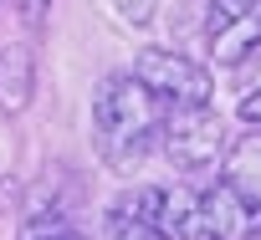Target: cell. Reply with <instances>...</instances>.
I'll return each mask as SVG.
<instances>
[{
	"mask_svg": "<svg viewBox=\"0 0 261 240\" xmlns=\"http://www.w3.org/2000/svg\"><path fill=\"white\" fill-rule=\"evenodd\" d=\"M16 11H21V21H26V26H41V21H46V11H51V0H16Z\"/></svg>",
	"mask_w": 261,
	"mask_h": 240,
	"instance_id": "obj_12",
	"label": "cell"
},
{
	"mask_svg": "<svg viewBox=\"0 0 261 240\" xmlns=\"http://www.w3.org/2000/svg\"><path fill=\"white\" fill-rule=\"evenodd\" d=\"M246 11H261V0H210V31L236 21V16H246Z\"/></svg>",
	"mask_w": 261,
	"mask_h": 240,
	"instance_id": "obj_10",
	"label": "cell"
},
{
	"mask_svg": "<svg viewBox=\"0 0 261 240\" xmlns=\"http://www.w3.org/2000/svg\"><path fill=\"white\" fill-rule=\"evenodd\" d=\"M31 97H36V56L31 46H6L0 51V107L16 117L31 107Z\"/></svg>",
	"mask_w": 261,
	"mask_h": 240,
	"instance_id": "obj_6",
	"label": "cell"
},
{
	"mask_svg": "<svg viewBox=\"0 0 261 240\" xmlns=\"http://www.w3.org/2000/svg\"><path fill=\"white\" fill-rule=\"evenodd\" d=\"M220 179L261 215V133H246L241 143L225 148V164H220Z\"/></svg>",
	"mask_w": 261,
	"mask_h": 240,
	"instance_id": "obj_5",
	"label": "cell"
},
{
	"mask_svg": "<svg viewBox=\"0 0 261 240\" xmlns=\"http://www.w3.org/2000/svg\"><path fill=\"white\" fill-rule=\"evenodd\" d=\"M251 215H256V209H251V204H246V199L220 179V184L200 189V209H195L185 240H246Z\"/></svg>",
	"mask_w": 261,
	"mask_h": 240,
	"instance_id": "obj_4",
	"label": "cell"
},
{
	"mask_svg": "<svg viewBox=\"0 0 261 240\" xmlns=\"http://www.w3.org/2000/svg\"><path fill=\"white\" fill-rule=\"evenodd\" d=\"M134 77H139L159 102H169V107H200V102L215 97V77H210L200 62H190L185 51H169V46L139 51V56H134Z\"/></svg>",
	"mask_w": 261,
	"mask_h": 240,
	"instance_id": "obj_2",
	"label": "cell"
},
{
	"mask_svg": "<svg viewBox=\"0 0 261 240\" xmlns=\"http://www.w3.org/2000/svg\"><path fill=\"white\" fill-rule=\"evenodd\" d=\"M31 240H87V235H77L72 225H62V230H46V235H31Z\"/></svg>",
	"mask_w": 261,
	"mask_h": 240,
	"instance_id": "obj_13",
	"label": "cell"
},
{
	"mask_svg": "<svg viewBox=\"0 0 261 240\" xmlns=\"http://www.w3.org/2000/svg\"><path fill=\"white\" fill-rule=\"evenodd\" d=\"M108 240H164L144 215H134L128 204H113L108 209Z\"/></svg>",
	"mask_w": 261,
	"mask_h": 240,
	"instance_id": "obj_8",
	"label": "cell"
},
{
	"mask_svg": "<svg viewBox=\"0 0 261 240\" xmlns=\"http://www.w3.org/2000/svg\"><path fill=\"white\" fill-rule=\"evenodd\" d=\"M164 154L174 159V169L185 174H205L215 169V159L225 154V123L210 102L200 107H174L164 117Z\"/></svg>",
	"mask_w": 261,
	"mask_h": 240,
	"instance_id": "obj_3",
	"label": "cell"
},
{
	"mask_svg": "<svg viewBox=\"0 0 261 240\" xmlns=\"http://www.w3.org/2000/svg\"><path fill=\"white\" fill-rule=\"evenodd\" d=\"M246 240H261V225H251V230H246Z\"/></svg>",
	"mask_w": 261,
	"mask_h": 240,
	"instance_id": "obj_14",
	"label": "cell"
},
{
	"mask_svg": "<svg viewBox=\"0 0 261 240\" xmlns=\"http://www.w3.org/2000/svg\"><path fill=\"white\" fill-rule=\"evenodd\" d=\"M236 117H241L246 128H256V133H261V87H256V92H246V97L236 102Z\"/></svg>",
	"mask_w": 261,
	"mask_h": 240,
	"instance_id": "obj_11",
	"label": "cell"
},
{
	"mask_svg": "<svg viewBox=\"0 0 261 240\" xmlns=\"http://www.w3.org/2000/svg\"><path fill=\"white\" fill-rule=\"evenodd\" d=\"M169 102H159L134 72H113L97 82L92 92V138L97 154L113 169H134L154 143H164V112Z\"/></svg>",
	"mask_w": 261,
	"mask_h": 240,
	"instance_id": "obj_1",
	"label": "cell"
},
{
	"mask_svg": "<svg viewBox=\"0 0 261 240\" xmlns=\"http://www.w3.org/2000/svg\"><path fill=\"white\" fill-rule=\"evenodd\" d=\"M108 6L118 11V21H123V26H149V21H154V11H159V0H108Z\"/></svg>",
	"mask_w": 261,
	"mask_h": 240,
	"instance_id": "obj_9",
	"label": "cell"
},
{
	"mask_svg": "<svg viewBox=\"0 0 261 240\" xmlns=\"http://www.w3.org/2000/svg\"><path fill=\"white\" fill-rule=\"evenodd\" d=\"M256 46H261V11H246V16L210 31V62L215 67H241Z\"/></svg>",
	"mask_w": 261,
	"mask_h": 240,
	"instance_id": "obj_7",
	"label": "cell"
}]
</instances>
